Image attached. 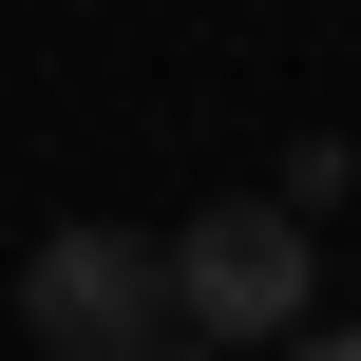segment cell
I'll use <instances>...</instances> for the list:
<instances>
[{"label":"cell","mask_w":361,"mask_h":361,"mask_svg":"<svg viewBox=\"0 0 361 361\" xmlns=\"http://www.w3.org/2000/svg\"><path fill=\"white\" fill-rule=\"evenodd\" d=\"M171 343L228 361V343H305V228L267 209V190H228V209H190L171 228Z\"/></svg>","instance_id":"1"},{"label":"cell","mask_w":361,"mask_h":361,"mask_svg":"<svg viewBox=\"0 0 361 361\" xmlns=\"http://www.w3.org/2000/svg\"><path fill=\"white\" fill-rule=\"evenodd\" d=\"M19 324H38L57 361H152V343H171V247L76 209V228H38V247H19Z\"/></svg>","instance_id":"2"},{"label":"cell","mask_w":361,"mask_h":361,"mask_svg":"<svg viewBox=\"0 0 361 361\" xmlns=\"http://www.w3.org/2000/svg\"><path fill=\"white\" fill-rule=\"evenodd\" d=\"M343 190H361V152H343V133H286V171H267V209H286V228H324Z\"/></svg>","instance_id":"3"},{"label":"cell","mask_w":361,"mask_h":361,"mask_svg":"<svg viewBox=\"0 0 361 361\" xmlns=\"http://www.w3.org/2000/svg\"><path fill=\"white\" fill-rule=\"evenodd\" d=\"M267 361H361V324H305V343H267Z\"/></svg>","instance_id":"4"},{"label":"cell","mask_w":361,"mask_h":361,"mask_svg":"<svg viewBox=\"0 0 361 361\" xmlns=\"http://www.w3.org/2000/svg\"><path fill=\"white\" fill-rule=\"evenodd\" d=\"M152 361H190V343H152Z\"/></svg>","instance_id":"5"}]
</instances>
